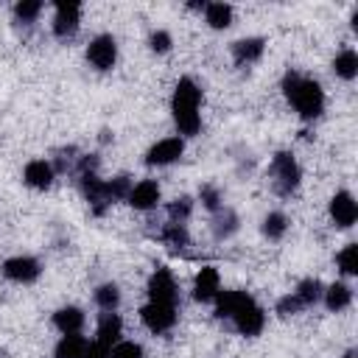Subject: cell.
Segmentation results:
<instances>
[{
	"label": "cell",
	"instance_id": "obj_11",
	"mask_svg": "<svg viewBox=\"0 0 358 358\" xmlns=\"http://www.w3.org/2000/svg\"><path fill=\"white\" fill-rule=\"evenodd\" d=\"M327 215L336 229H350L358 221V201L350 190H336L327 201Z\"/></svg>",
	"mask_w": 358,
	"mask_h": 358
},
{
	"label": "cell",
	"instance_id": "obj_33",
	"mask_svg": "<svg viewBox=\"0 0 358 358\" xmlns=\"http://www.w3.org/2000/svg\"><path fill=\"white\" fill-rule=\"evenodd\" d=\"M148 48H151V53H157V56L168 53V50L173 48V36H171V31H165V28H154V31L148 34Z\"/></svg>",
	"mask_w": 358,
	"mask_h": 358
},
{
	"label": "cell",
	"instance_id": "obj_29",
	"mask_svg": "<svg viewBox=\"0 0 358 358\" xmlns=\"http://www.w3.org/2000/svg\"><path fill=\"white\" fill-rule=\"evenodd\" d=\"M165 213H168V221H173V224H187V218L193 215V196H187V193L176 196L173 201H168Z\"/></svg>",
	"mask_w": 358,
	"mask_h": 358
},
{
	"label": "cell",
	"instance_id": "obj_26",
	"mask_svg": "<svg viewBox=\"0 0 358 358\" xmlns=\"http://www.w3.org/2000/svg\"><path fill=\"white\" fill-rule=\"evenodd\" d=\"M92 302L98 305L101 313H112L120 308V288L115 282H101L95 291H92Z\"/></svg>",
	"mask_w": 358,
	"mask_h": 358
},
{
	"label": "cell",
	"instance_id": "obj_24",
	"mask_svg": "<svg viewBox=\"0 0 358 358\" xmlns=\"http://www.w3.org/2000/svg\"><path fill=\"white\" fill-rule=\"evenodd\" d=\"M78 157H81V151L76 145H59V148H53L48 162L53 165V173L59 176V173H73L78 165Z\"/></svg>",
	"mask_w": 358,
	"mask_h": 358
},
{
	"label": "cell",
	"instance_id": "obj_13",
	"mask_svg": "<svg viewBox=\"0 0 358 358\" xmlns=\"http://www.w3.org/2000/svg\"><path fill=\"white\" fill-rule=\"evenodd\" d=\"M159 199H162L159 182H157V179H140L137 185H131V190H129V199H126V204H129L131 210L148 213V210H154V207L159 204Z\"/></svg>",
	"mask_w": 358,
	"mask_h": 358
},
{
	"label": "cell",
	"instance_id": "obj_15",
	"mask_svg": "<svg viewBox=\"0 0 358 358\" xmlns=\"http://www.w3.org/2000/svg\"><path fill=\"white\" fill-rule=\"evenodd\" d=\"M53 327L62 333V336H73V333H81L84 324H87V313L78 308V305H62L53 310L50 316Z\"/></svg>",
	"mask_w": 358,
	"mask_h": 358
},
{
	"label": "cell",
	"instance_id": "obj_2",
	"mask_svg": "<svg viewBox=\"0 0 358 358\" xmlns=\"http://www.w3.org/2000/svg\"><path fill=\"white\" fill-rule=\"evenodd\" d=\"M280 90L285 95V101L294 106V112L305 120V123H313L324 115V106H327V98H324V90L316 78H308L302 76L299 70H285L282 81H280Z\"/></svg>",
	"mask_w": 358,
	"mask_h": 358
},
{
	"label": "cell",
	"instance_id": "obj_16",
	"mask_svg": "<svg viewBox=\"0 0 358 358\" xmlns=\"http://www.w3.org/2000/svg\"><path fill=\"white\" fill-rule=\"evenodd\" d=\"M56 173H53V165L48 159H28L25 168H22V182L31 187V190H48L53 185Z\"/></svg>",
	"mask_w": 358,
	"mask_h": 358
},
{
	"label": "cell",
	"instance_id": "obj_4",
	"mask_svg": "<svg viewBox=\"0 0 358 358\" xmlns=\"http://www.w3.org/2000/svg\"><path fill=\"white\" fill-rule=\"evenodd\" d=\"M266 176H268V185L277 196L288 199L299 190L302 185V168L296 162V157L291 151H274L271 159H268V168H266Z\"/></svg>",
	"mask_w": 358,
	"mask_h": 358
},
{
	"label": "cell",
	"instance_id": "obj_32",
	"mask_svg": "<svg viewBox=\"0 0 358 358\" xmlns=\"http://www.w3.org/2000/svg\"><path fill=\"white\" fill-rule=\"evenodd\" d=\"M199 201H201V207H204V210L215 213V210H221V207H224V193H221L213 182H204V185L199 187Z\"/></svg>",
	"mask_w": 358,
	"mask_h": 358
},
{
	"label": "cell",
	"instance_id": "obj_3",
	"mask_svg": "<svg viewBox=\"0 0 358 358\" xmlns=\"http://www.w3.org/2000/svg\"><path fill=\"white\" fill-rule=\"evenodd\" d=\"M201 87L190 78V76H182L173 87V95H171V117L176 123V131L179 137H196L201 131Z\"/></svg>",
	"mask_w": 358,
	"mask_h": 358
},
{
	"label": "cell",
	"instance_id": "obj_28",
	"mask_svg": "<svg viewBox=\"0 0 358 358\" xmlns=\"http://www.w3.org/2000/svg\"><path fill=\"white\" fill-rule=\"evenodd\" d=\"M42 8H45L42 0H17L14 8H11V14H14V22L17 25H34L39 20Z\"/></svg>",
	"mask_w": 358,
	"mask_h": 358
},
{
	"label": "cell",
	"instance_id": "obj_30",
	"mask_svg": "<svg viewBox=\"0 0 358 358\" xmlns=\"http://www.w3.org/2000/svg\"><path fill=\"white\" fill-rule=\"evenodd\" d=\"M131 176L129 173H117L112 179H106V196H109V204H117V201H126L129 199V190H131Z\"/></svg>",
	"mask_w": 358,
	"mask_h": 358
},
{
	"label": "cell",
	"instance_id": "obj_7",
	"mask_svg": "<svg viewBox=\"0 0 358 358\" xmlns=\"http://www.w3.org/2000/svg\"><path fill=\"white\" fill-rule=\"evenodd\" d=\"M90 67H95L98 73H109L117 64V39L112 34H95L84 50Z\"/></svg>",
	"mask_w": 358,
	"mask_h": 358
},
{
	"label": "cell",
	"instance_id": "obj_8",
	"mask_svg": "<svg viewBox=\"0 0 358 358\" xmlns=\"http://www.w3.org/2000/svg\"><path fill=\"white\" fill-rule=\"evenodd\" d=\"M145 294H148V302H159V305H176V296H179V285H176V277L171 268L159 266L151 271L148 282H145Z\"/></svg>",
	"mask_w": 358,
	"mask_h": 358
},
{
	"label": "cell",
	"instance_id": "obj_14",
	"mask_svg": "<svg viewBox=\"0 0 358 358\" xmlns=\"http://www.w3.org/2000/svg\"><path fill=\"white\" fill-rule=\"evenodd\" d=\"M221 291V274L215 266H201L193 277V299L196 302H213Z\"/></svg>",
	"mask_w": 358,
	"mask_h": 358
},
{
	"label": "cell",
	"instance_id": "obj_27",
	"mask_svg": "<svg viewBox=\"0 0 358 358\" xmlns=\"http://www.w3.org/2000/svg\"><path fill=\"white\" fill-rule=\"evenodd\" d=\"M159 241L171 249H185L190 246V232H187V224H173L168 221L162 229H159Z\"/></svg>",
	"mask_w": 358,
	"mask_h": 358
},
{
	"label": "cell",
	"instance_id": "obj_37",
	"mask_svg": "<svg viewBox=\"0 0 358 358\" xmlns=\"http://www.w3.org/2000/svg\"><path fill=\"white\" fill-rule=\"evenodd\" d=\"M109 140H115V134L109 129H101V143H109Z\"/></svg>",
	"mask_w": 358,
	"mask_h": 358
},
{
	"label": "cell",
	"instance_id": "obj_1",
	"mask_svg": "<svg viewBox=\"0 0 358 358\" xmlns=\"http://www.w3.org/2000/svg\"><path fill=\"white\" fill-rule=\"evenodd\" d=\"M213 313L215 319L232 322V327L246 338L260 336L266 327V310L249 291H238V288L218 291V296L213 299Z\"/></svg>",
	"mask_w": 358,
	"mask_h": 358
},
{
	"label": "cell",
	"instance_id": "obj_36",
	"mask_svg": "<svg viewBox=\"0 0 358 358\" xmlns=\"http://www.w3.org/2000/svg\"><path fill=\"white\" fill-rule=\"evenodd\" d=\"M109 347H103V344H98L95 338L87 344V350H84V358H109Z\"/></svg>",
	"mask_w": 358,
	"mask_h": 358
},
{
	"label": "cell",
	"instance_id": "obj_18",
	"mask_svg": "<svg viewBox=\"0 0 358 358\" xmlns=\"http://www.w3.org/2000/svg\"><path fill=\"white\" fill-rule=\"evenodd\" d=\"M120 336H123V319H120V313L117 310L101 313L98 316V324H95V341L112 350L120 341Z\"/></svg>",
	"mask_w": 358,
	"mask_h": 358
},
{
	"label": "cell",
	"instance_id": "obj_6",
	"mask_svg": "<svg viewBox=\"0 0 358 358\" xmlns=\"http://www.w3.org/2000/svg\"><path fill=\"white\" fill-rule=\"evenodd\" d=\"M0 274L8 280V282H17V285H31L42 277V260L34 257V255H11L0 263Z\"/></svg>",
	"mask_w": 358,
	"mask_h": 358
},
{
	"label": "cell",
	"instance_id": "obj_34",
	"mask_svg": "<svg viewBox=\"0 0 358 358\" xmlns=\"http://www.w3.org/2000/svg\"><path fill=\"white\" fill-rule=\"evenodd\" d=\"M109 358H145V350H143V344H140V341L120 338V341L112 347Z\"/></svg>",
	"mask_w": 358,
	"mask_h": 358
},
{
	"label": "cell",
	"instance_id": "obj_35",
	"mask_svg": "<svg viewBox=\"0 0 358 358\" xmlns=\"http://www.w3.org/2000/svg\"><path fill=\"white\" fill-rule=\"evenodd\" d=\"M274 313L277 316H282V319H288V316H296V313H302V305H299V299L288 291V294H282L280 299H277V305H274Z\"/></svg>",
	"mask_w": 358,
	"mask_h": 358
},
{
	"label": "cell",
	"instance_id": "obj_31",
	"mask_svg": "<svg viewBox=\"0 0 358 358\" xmlns=\"http://www.w3.org/2000/svg\"><path fill=\"white\" fill-rule=\"evenodd\" d=\"M336 266L344 277H355L358 274V243L341 246V252L336 255Z\"/></svg>",
	"mask_w": 358,
	"mask_h": 358
},
{
	"label": "cell",
	"instance_id": "obj_25",
	"mask_svg": "<svg viewBox=\"0 0 358 358\" xmlns=\"http://www.w3.org/2000/svg\"><path fill=\"white\" fill-rule=\"evenodd\" d=\"M90 338H84L81 333H73V336H62L53 347V358H84V350H87Z\"/></svg>",
	"mask_w": 358,
	"mask_h": 358
},
{
	"label": "cell",
	"instance_id": "obj_5",
	"mask_svg": "<svg viewBox=\"0 0 358 358\" xmlns=\"http://www.w3.org/2000/svg\"><path fill=\"white\" fill-rule=\"evenodd\" d=\"M81 3L78 0H59L53 3V22H50V31L59 42H67L78 34L81 28Z\"/></svg>",
	"mask_w": 358,
	"mask_h": 358
},
{
	"label": "cell",
	"instance_id": "obj_17",
	"mask_svg": "<svg viewBox=\"0 0 358 358\" xmlns=\"http://www.w3.org/2000/svg\"><path fill=\"white\" fill-rule=\"evenodd\" d=\"M238 229H241V215H238L232 207H227V204H224L221 210H215V213H213V218H210L213 241L224 243V241H229Z\"/></svg>",
	"mask_w": 358,
	"mask_h": 358
},
{
	"label": "cell",
	"instance_id": "obj_22",
	"mask_svg": "<svg viewBox=\"0 0 358 358\" xmlns=\"http://www.w3.org/2000/svg\"><path fill=\"white\" fill-rule=\"evenodd\" d=\"M232 17H235V8L229 3H207L204 6V22L213 28V31H224L232 25Z\"/></svg>",
	"mask_w": 358,
	"mask_h": 358
},
{
	"label": "cell",
	"instance_id": "obj_23",
	"mask_svg": "<svg viewBox=\"0 0 358 358\" xmlns=\"http://www.w3.org/2000/svg\"><path fill=\"white\" fill-rule=\"evenodd\" d=\"M333 73L341 81H355V76H358V53L352 48H341L336 53V59H333Z\"/></svg>",
	"mask_w": 358,
	"mask_h": 358
},
{
	"label": "cell",
	"instance_id": "obj_21",
	"mask_svg": "<svg viewBox=\"0 0 358 358\" xmlns=\"http://www.w3.org/2000/svg\"><path fill=\"white\" fill-rule=\"evenodd\" d=\"M288 215L282 213V210H271V213H266L263 215V221H260V235L266 238V241H282L285 238V232H288Z\"/></svg>",
	"mask_w": 358,
	"mask_h": 358
},
{
	"label": "cell",
	"instance_id": "obj_38",
	"mask_svg": "<svg viewBox=\"0 0 358 358\" xmlns=\"http://www.w3.org/2000/svg\"><path fill=\"white\" fill-rule=\"evenodd\" d=\"M341 358H358V352H355V350H347V352H344Z\"/></svg>",
	"mask_w": 358,
	"mask_h": 358
},
{
	"label": "cell",
	"instance_id": "obj_12",
	"mask_svg": "<svg viewBox=\"0 0 358 358\" xmlns=\"http://www.w3.org/2000/svg\"><path fill=\"white\" fill-rule=\"evenodd\" d=\"M266 53V39L263 36H241L229 45V56L235 62V67H249L255 62H260Z\"/></svg>",
	"mask_w": 358,
	"mask_h": 358
},
{
	"label": "cell",
	"instance_id": "obj_10",
	"mask_svg": "<svg viewBox=\"0 0 358 358\" xmlns=\"http://www.w3.org/2000/svg\"><path fill=\"white\" fill-rule=\"evenodd\" d=\"M185 154V140L179 134H171V137H162L157 140L148 151H145V165L148 168H168L173 162H179Z\"/></svg>",
	"mask_w": 358,
	"mask_h": 358
},
{
	"label": "cell",
	"instance_id": "obj_9",
	"mask_svg": "<svg viewBox=\"0 0 358 358\" xmlns=\"http://www.w3.org/2000/svg\"><path fill=\"white\" fill-rule=\"evenodd\" d=\"M176 319H179V310H176V305L145 302V305L140 308V322H143V327H145L148 333H154V336H162V333L173 330Z\"/></svg>",
	"mask_w": 358,
	"mask_h": 358
},
{
	"label": "cell",
	"instance_id": "obj_20",
	"mask_svg": "<svg viewBox=\"0 0 358 358\" xmlns=\"http://www.w3.org/2000/svg\"><path fill=\"white\" fill-rule=\"evenodd\" d=\"M291 294L299 299L302 310H308V308H313V305H319V302H322L324 282H322L319 277H305V280H299V282H296V288H294Z\"/></svg>",
	"mask_w": 358,
	"mask_h": 358
},
{
	"label": "cell",
	"instance_id": "obj_19",
	"mask_svg": "<svg viewBox=\"0 0 358 358\" xmlns=\"http://www.w3.org/2000/svg\"><path fill=\"white\" fill-rule=\"evenodd\" d=\"M322 305H324L330 313H341V310H347V308L352 305V288H350L347 282H341V280L324 285Z\"/></svg>",
	"mask_w": 358,
	"mask_h": 358
}]
</instances>
